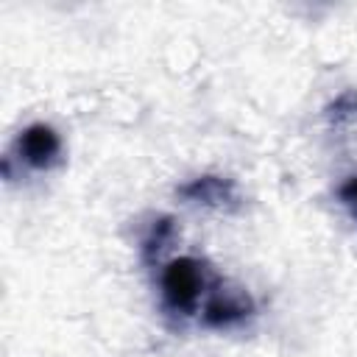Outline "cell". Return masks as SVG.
<instances>
[{
    "label": "cell",
    "mask_w": 357,
    "mask_h": 357,
    "mask_svg": "<svg viewBox=\"0 0 357 357\" xmlns=\"http://www.w3.org/2000/svg\"><path fill=\"white\" fill-rule=\"evenodd\" d=\"M178 198H184V204L192 206H204V209H234L240 204V192L234 178L226 176H195L187 184L178 187Z\"/></svg>",
    "instance_id": "obj_4"
},
{
    "label": "cell",
    "mask_w": 357,
    "mask_h": 357,
    "mask_svg": "<svg viewBox=\"0 0 357 357\" xmlns=\"http://www.w3.org/2000/svg\"><path fill=\"white\" fill-rule=\"evenodd\" d=\"M326 123L329 126H349L357 123V89L340 92L329 106H326Z\"/></svg>",
    "instance_id": "obj_6"
},
{
    "label": "cell",
    "mask_w": 357,
    "mask_h": 357,
    "mask_svg": "<svg viewBox=\"0 0 357 357\" xmlns=\"http://www.w3.org/2000/svg\"><path fill=\"white\" fill-rule=\"evenodd\" d=\"M257 315L254 298L243 287H229L226 282L209 296V301L201 310V324L206 329H234L248 324Z\"/></svg>",
    "instance_id": "obj_3"
},
{
    "label": "cell",
    "mask_w": 357,
    "mask_h": 357,
    "mask_svg": "<svg viewBox=\"0 0 357 357\" xmlns=\"http://www.w3.org/2000/svg\"><path fill=\"white\" fill-rule=\"evenodd\" d=\"M223 284V279L212 271L206 259L198 257H170L159 262V304L165 315L187 321V318H201L204 304L209 296Z\"/></svg>",
    "instance_id": "obj_1"
},
{
    "label": "cell",
    "mask_w": 357,
    "mask_h": 357,
    "mask_svg": "<svg viewBox=\"0 0 357 357\" xmlns=\"http://www.w3.org/2000/svg\"><path fill=\"white\" fill-rule=\"evenodd\" d=\"M61 151H64V142L53 126L31 123L17 134L11 151L6 153L3 173H8L14 165H20L31 173H45L61 162Z\"/></svg>",
    "instance_id": "obj_2"
},
{
    "label": "cell",
    "mask_w": 357,
    "mask_h": 357,
    "mask_svg": "<svg viewBox=\"0 0 357 357\" xmlns=\"http://www.w3.org/2000/svg\"><path fill=\"white\" fill-rule=\"evenodd\" d=\"M337 201H340V206L349 212V218L357 223V173L349 176V178L337 187Z\"/></svg>",
    "instance_id": "obj_7"
},
{
    "label": "cell",
    "mask_w": 357,
    "mask_h": 357,
    "mask_svg": "<svg viewBox=\"0 0 357 357\" xmlns=\"http://www.w3.org/2000/svg\"><path fill=\"white\" fill-rule=\"evenodd\" d=\"M176 229H173V218L162 215V218H153V223L145 229L142 234V243H139V251H142V259L148 265H159L162 262V254L167 248V243L173 240Z\"/></svg>",
    "instance_id": "obj_5"
}]
</instances>
